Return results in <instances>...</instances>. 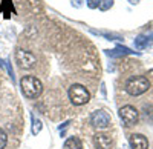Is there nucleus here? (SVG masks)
Listing matches in <instances>:
<instances>
[{"mask_svg": "<svg viewBox=\"0 0 153 149\" xmlns=\"http://www.w3.org/2000/svg\"><path fill=\"white\" fill-rule=\"evenodd\" d=\"M6 143H8V135L2 128H0V149H5Z\"/></svg>", "mask_w": 153, "mask_h": 149, "instance_id": "14", "label": "nucleus"}, {"mask_svg": "<svg viewBox=\"0 0 153 149\" xmlns=\"http://www.w3.org/2000/svg\"><path fill=\"white\" fill-rule=\"evenodd\" d=\"M22 94L26 98H37L43 91V85L34 76H25L20 82Z\"/></svg>", "mask_w": 153, "mask_h": 149, "instance_id": "1", "label": "nucleus"}, {"mask_svg": "<svg viewBox=\"0 0 153 149\" xmlns=\"http://www.w3.org/2000/svg\"><path fill=\"white\" fill-rule=\"evenodd\" d=\"M118 114H120V118H121L123 123H124V126H135L136 123H138V120H139L138 111H136L133 106H130V105L123 106V108L120 109Z\"/></svg>", "mask_w": 153, "mask_h": 149, "instance_id": "4", "label": "nucleus"}, {"mask_svg": "<svg viewBox=\"0 0 153 149\" xmlns=\"http://www.w3.org/2000/svg\"><path fill=\"white\" fill-rule=\"evenodd\" d=\"M65 149H83V143L78 137H71L66 140L65 146H63Z\"/></svg>", "mask_w": 153, "mask_h": 149, "instance_id": "9", "label": "nucleus"}, {"mask_svg": "<svg viewBox=\"0 0 153 149\" xmlns=\"http://www.w3.org/2000/svg\"><path fill=\"white\" fill-rule=\"evenodd\" d=\"M91 125L97 129H106L110 126V115L103 109H97L91 114Z\"/></svg>", "mask_w": 153, "mask_h": 149, "instance_id": "5", "label": "nucleus"}, {"mask_svg": "<svg viewBox=\"0 0 153 149\" xmlns=\"http://www.w3.org/2000/svg\"><path fill=\"white\" fill-rule=\"evenodd\" d=\"M149 43H150V37L149 35H144V34L138 35L136 39H135V48L136 49H144V48L149 46Z\"/></svg>", "mask_w": 153, "mask_h": 149, "instance_id": "11", "label": "nucleus"}, {"mask_svg": "<svg viewBox=\"0 0 153 149\" xmlns=\"http://www.w3.org/2000/svg\"><path fill=\"white\" fill-rule=\"evenodd\" d=\"M68 94H69V100L75 106H83V105L89 103V100H91V94H89V91L83 85H72Z\"/></svg>", "mask_w": 153, "mask_h": 149, "instance_id": "3", "label": "nucleus"}, {"mask_svg": "<svg viewBox=\"0 0 153 149\" xmlns=\"http://www.w3.org/2000/svg\"><path fill=\"white\" fill-rule=\"evenodd\" d=\"M149 88H150V82L144 76H135V77L129 79L126 83V91L130 95H135V97L147 92Z\"/></svg>", "mask_w": 153, "mask_h": 149, "instance_id": "2", "label": "nucleus"}, {"mask_svg": "<svg viewBox=\"0 0 153 149\" xmlns=\"http://www.w3.org/2000/svg\"><path fill=\"white\" fill-rule=\"evenodd\" d=\"M129 143H130V149H149L147 137H144L143 134H132Z\"/></svg>", "mask_w": 153, "mask_h": 149, "instance_id": "8", "label": "nucleus"}, {"mask_svg": "<svg viewBox=\"0 0 153 149\" xmlns=\"http://www.w3.org/2000/svg\"><path fill=\"white\" fill-rule=\"evenodd\" d=\"M129 2H130L132 5H138V2H139V0H129Z\"/></svg>", "mask_w": 153, "mask_h": 149, "instance_id": "17", "label": "nucleus"}, {"mask_svg": "<svg viewBox=\"0 0 153 149\" xmlns=\"http://www.w3.org/2000/svg\"><path fill=\"white\" fill-rule=\"evenodd\" d=\"M92 32H94V34H100V35H104V37H107V40H117V39H120V37H118L117 34H109V32L95 31V29H92Z\"/></svg>", "mask_w": 153, "mask_h": 149, "instance_id": "15", "label": "nucleus"}, {"mask_svg": "<svg viewBox=\"0 0 153 149\" xmlns=\"http://www.w3.org/2000/svg\"><path fill=\"white\" fill-rule=\"evenodd\" d=\"M97 149H113V140L107 134H97L94 137Z\"/></svg>", "mask_w": 153, "mask_h": 149, "instance_id": "7", "label": "nucleus"}, {"mask_svg": "<svg viewBox=\"0 0 153 149\" xmlns=\"http://www.w3.org/2000/svg\"><path fill=\"white\" fill-rule=\"evenodd\" d=\"M113 6V0H101V3H100V9L101 11H107V9H110Z\"/></svg>", "mask_w": 153, "mask_h": 149, "instance_id": "13", "label": "nucleus"}, {"mask_svg": "<svg viewBox=\"0 0 153 149\" xmlns=\"http://www.w3.org/2000/svg\"><path fill=\"white\" fill-rule=\"evenodd\" d=\"M42 128H43V125H42V121L38 120V118H35V117L32 115V134H34V135H37V134H40Z\"/></svg>", "mask_w": 153, "mask_h": 149, "instance_id": "12", "label": "nucleus"}, {"mask_svg": "<svg viewBox=\"0 0 153 149\" xmlns=\"http://www.w3.org/2000/svg\"><path fill=\"white\" fill-rule=\"evenodd\" d=\"M16 61L22 69H31L37 63V57L31 51H25V49H19L16 52Z\"/></svg>", "mask_w": 153, "mask_h": 149, "instance_id": "6", "label": "nucleus"}, {"mask_svg": "<svg viewBox=\"0 0 153 149\" xmlns=\"http://www.w3.org/2000/svg\"><path fill=\"white\" fill-rule=\"evenodd\" d=\"M106 54L110 55V57H120V55H124V54H133V51H130V49L126 48V46H117L113 51H106Z\"/></svg>", "mask_w": 153, "mask_h": 149, "instance_id": "10", "label": "nucleus"}, {"mask_svg": "<svg viewBox=\"0 0 153 149\" xmlns=\"http://www.w3.org/2000/svg\"><path fill=\"white\" fill-rule=\"evenodd\" d=\"M86 3H87V6L91 8V9H95V8H98V6H100L101 0H86Z\"/></svg>", "mask_w": 153, "mask_h": 149, "instance_id": "16", "label": "nucleus"}]
</instances>
